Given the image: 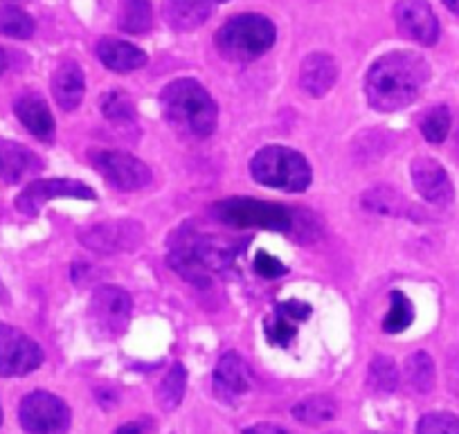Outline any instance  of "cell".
Here are the masks:
<instances>
[{
  "instance_id": "21",
  "label": "cell",
  "mask_w": 459,
  "mask_h": 434,
  "mask_svg": "<svg viewBox=\"0 0 459 434\" xmlns=\"http://www.w3.org/2000/svg\"><path fill=\"white\" fill-rule=\"evenodd\" d=\"M83 92H86V79H83L82 68L74 61L59 65L52 74V95L56 104L64 110H74L82 104Z\"/></svg>"
},
{
  "instance_id": "24",
  "label": "cell",
  "mask_w": 459,
  "mask_h": 434,
  "mask_svg": "<svg viewBox=\"0 0 459 434\" xmlns=\"http://www.w3.org/2000/svg\"><path fill=\"white\" fill-rule=\"evenodd\" d=\"M122 32L144 34L153 25L152 0H120V19H117Z\"/></svg>"
},
{
  "instance_id": "34",
  "label": "cell",
  "mask_w": 459,
  "mask_h": 434,
  "mask_svg": "<svg viewBox=\"0 0 459 434\" xmlns=\"http://www.w3.org/2000/svg\"><path fill=\"white\" fill-rule=\"evenodd\" d=\"M255 270H257V274H262V277L266 279L284 277V274L289 273V268H286L277 256L268 255V252L264 250H259L257 255H255Z\"/></svg>"
},
{
  "instance_id": "43",
  "label": "cell",
  "mask_w": 459,
  "mask_h": 434,
  "mask_svg": "<svg viewBox=\"0 0 459 434\" xmlns=\"http://www.w3.org/2000/svg\"><path fill=\"white\" fill-rule=\"evenodd\" d=\"M329 434H335V432H329Z\"/></svg>"
},
{
  "instance_id": "15",
  "label": "cell",
  "mask_w": 459,
  "mask_h": 434,
  "mask_svg": "<svg viewBox=\"0 0 459 434\" xmlns=\"http://www.w3.org/2000/svg\"><path fill=\"white\" fill-rule=\"evenodd\" d=\"M311 311L313 308L299 299H286V302L277 304L275 311L264 322L268 343L275 347H289L290 340L298 335V326L311 317Z\"/></svg>"
},
{
  "instance_id": "33",
  "label": "cell",
  "mask_w": 459,
  "mask_h": 434,
  "mask_svg": "<svg viewBox=\"0 0 459 434\" xmlns=\"http://www.w3.org/2000/svg\"><path fill=\"white\" fill-rule=\"evenodd\" d=\"M417 434H459V416L448 412H435L419 419Z\"/></svg>"
},
{
  "instance_id": "20",
  "label": "cell",
  "mask_w": 459,
  "mask_h": 434,
  "mask_svg": "<svg viewBox=\"0 0 459 434\" xmlns=\"http://www.w3.org/2000/svg\"><path fill=\"white\" fill-rule=\"evenodd\" d=\"M97 59L115 73H134L147 65V55L138 46L120 39H101L97 43Z\"/></svg>"
},
{
  "instance_id": "28",
  "label": "cell",
  "mask_w": 459,
  "mask_h": 434,
  "mask_svg": "<svg viewBox=\"0 0 459 434\" xmlns=\"http://www.w3.org/2000/svg\"><path fill=\"white\" fill-rule=\"evenodd\" d=\"M0 34L12 39H32L34 34V21L28 12H23L16 5H3L0 7Z\"/></svg>"
},
{
  "instance_id": "5",
  "label": "cell",
  "mask_w": 459,
  "mask_h": 434,
  "mask_svg": "<svg viewBox=\"0 0 459 434\" xmlns=\"http://www.w3.org/2000/svg\"><path fill=\"white\" fill-rule=\"evenodd\" d=\"M250 174L264 187L281 192H304L313 180L307 158L289 147H266L255 153Z\"/></svg>"
},
{
  "instance_id": "27",
  "label": "cell",
  "mask_w": 459,
  "mask_h": 434,
  "mask_svg": "<svg viewBox=\"0 0 459 434\" xmlns=\"http://www.w3.org/2000/svg\"><path fill=\"white\" fill-rule=\"evenodd\" d=\"M368 385L377 394L396 392V387H399V369H396L394 360L387 356H374V360L369 362Z\"/></svg>"
},
{
  "instance_id": "14",
  "label": "cell",
  "mask_w": 459,
  "mask_h": 434,
  "mask_svg": "<svg viewBox=\"0 0 459 434\" xmlns=\"http://www.w3.org/2000/svg\"><path fill=\"white\" fill-rule=\"evenodd\" d=\"M410 174H412V183L417 187V192L426 198L432 205H448L455 198L453 183H450L448 174H446L444 167L435 161V158L419 156L412 161L410 167Z\"/></svg>"
},
{
  "instance_id": "26",
  "label": "cell",
  "mask_w": 459,
  "mask_h": 434,
  "mask_svg": "<svg viewBox=\"0 0 459 434\" xmlns=\"http://www.w3.org/2000/svg\"><path fill=\"white\" fill-rule=\"evenodd\" d=\"M405 374H408V383L412 385L414 392L430 394L435 389V362L428 352H414L405 362Z\"/></svg>"
},
{
  "instance_id": "31",
  "label": "cell",
  "mask_w": 459,
  "mask_h": 434,
  "mask_svg": "<svg viewBox=\"0 0 459 434\" xmlns=\"http://www.w3.org/2000/svg\"><path fill=\"white\" fill-rule=\"evenodd\" d=\"M363 207L369 212H377V214L385 216H396L403 210V198L396 189L390 187H377L369 189L363 196Z\"/></svg>"
},
{
  "instance_id": "36",
  "label": "cell",
  "mask_w": 459,
  "mask_h": 434,
  "mask_svg": "<svg viewBox=\"0 0 459 434\" xmlns=\"http://www.w3.org/2000/svg\"><path fill=\"white\" fill-rule=\"evenodd\" d=\"M244 434H290L289 430L275 423H257L244 430Z\"/></svg>"
},
{
  "instance_id": "4",
  "label": "cell",
  "mask_w": 459,
  "mask_h": 434,
  "mask_svg": "<svg viewBox=\"0 0 459 434\" xmlns=\"http://www.w3.org/2000/svg\"><path fill=\"white\" fill-rule=\"evenodd\" d=\"M275 39L277 30L271 19L262 14H239L219 30L216 48L225 59L248 64L266 55Z\"/></svg>"
},
{
  "instance_id": "16",
  "label": "cell",
  "mask_w": 459,
  "mask_h": 434,
  "mask_svg": "<svg viewBox=\"0 0 459 434\" xmlns=\"http://www.w3.org/2000/svg\"><path fill=\"white\" fill-rule=\"evenodd\" d=\"M214 387L228 401L250 392V387H253V374H250V367L246 365V360L239 353L228 352L221 356L214 371Z\"/></svg>"
},
{
  "instance_id": "23",
  "label": "cell",
  "mask_w": 459,
  "mask_h": 434,
  "mask_svg": "<svg viewBox=\"0 0 459 434\" xmlns=\"http://www.w3.org/2000/svg\"><path fill=\"white\" fill-rule=\"evenodd\" d=\"M32 162L34 153H30L28 149L14 142L0 140V176L5 183H19Z\"/></svg>"
},
{
  "instance_id": "8",
  "label": "cell",
  "mask_w": 459,
  "mask_h": 434,
  "mask_svg": "<svg viewBox=\"0 0 459 434\" xmlns=\"http://www.w3.org/2000/svg\"><path fill=\"white\" fill-rule=\"evenodd\" d=\"M134 302L126 291L117 286L97 288L91 302V320L104 338H120L131 322Z\"/></svg>"
},
{
  "instance_id": "40",
  "label": "cell",
  "mask_w": 459,
  "mask_h": 434,
  "mask_svg": "<svg viewBox=\"0 0 459 434\" xmlns=\"http://www.w3.org/2000/svg\"><path fill=\"white\" fill-rule=\"evenodd\" d=\"M5 3H10V5H16V3H25V0H5Z\"/></svg>"
},
{
  "instance_id": "29",
  "label": "cell",
  "mask_w": 459,
  "mask_h": 434,
  "mask_svg": "<svg viewBox=\"0 0 459 434\" xmlns=\"http://www.w3.org/2000/svg\"><path fill=\"white\" fill-rule=\"evenodd\" d=\"M414 320V307L401 291H392L390 295V313L383 320L385 334H403Z\"/></svg>"
},
{
  "instance_id": "7",
  "label": "cell",
  "mask_w": 459,
  "mask_h": 434,
  "mask_svg": "<svg viewBox=\"0 0 459 434\" xmlns=\"http://www.w3.org/2000/svg\"><path fill=\"white\" fill-rule=\"evenodd\" d=\"M21 428L28 434H65L70 428V407L50 392H32L21 401Z\"/></svg>"
},
{
  "instance_id": "19",
  "label": "cell",
  "mask_w": 459,
  "mask_h": 434,
  "mask_svg": "<svg viewBox=\"0 0 459 434\" xmlns=\"http://www.w3.org/2000/svg\"><path fill=\"white\" fill-rule=\"evenodd\" d=\"M14 113L19 122L32 133L34 137L43 142H52L55 137V117L50 113V106L39 95H23L14 101Z\"/></svg>"
},
{
  "instance_id": "38",
  "label": "cell",
  "mask_w": 459,
  "mask_h": 434,
  "mask_svg": "<svg viewBox=\"0 0 459 434\" xmlns=\"http://www.w3.org/2000/svg\"><path fill=\"white\" fill-rule=\"evenodd\" d=\"M5 70H7V52L0 48V74L5 73Z\"/></svg>"
},
{
  "instance_id": "11",
  "label": "cell",
  "mask_w": 459,
  "mask_h": 434,
  "mask_svg": "<svg viewBox=\"0 0 459 434\" xmlns=\"http://www.w3.org/2000/svg\"><path fill=\"white\" fill-rule=\"evenodd\" d=\"M92 167L120 192H135L152 183V169L126 152H95Z\"/></svg>"
},
{
  "instance_id": "35",
  "label": "cell",
  "mask_w": 459,
  "mask_h": 434,
  "mask_svg": "<svg viewBox=\"0 0 459 434\" xmlns=\"http://www.w3.org/2000/svg\"><path fill=\"white\" fill-rule=\"evenodd\" d=\"M152 419H135L129 421V423L120 425L113 434H149L152 432Z\"/></svg>"
},
{
  "instance_id": "18",
  "label": "cell",
  "mask_w": 459,
  "mask_h": 434,
  "mask_svg": "<svg viewBox=\"0 0 459 434\" xmlns=\"http://www.w3.org/2000/svg\"><path fill=\"white\" fill-rule=\"evenodd\" d=\"M214 0H165L162 19L176 32H192L210 19Z\"/></svg>"
},
{
  "instance_id": "12",
  "label": "cell",
  "mask_w": 459,
  "mask_h": 434,
  "mask_svg": "<svg viewBox=\"0 0 459 434\" xmlns=\"http://www.w3.org/2000/svg\"><path fill=\"white\" fill-rule=\"evenodd\" d=\"M97 194L95 189L88 185L79 183L73 178H41L30 183L23 192L16 198V207L23 214L34 216L41 212V207L48 201H56V198H77V201H92Z\"/></svg>"
},
{
  "instance_id": "17",
  "label": "cell",
  "mask_w": 459,
  "mask_h": 434,
  "mask_svg": "<svg viewBox=\"0 0 459 434\" xmlns=\"http://www.w3.org/2000/svg\"><path fill=\"white\" fill-rule=\"evenodd\" d=\"M338 79V64L326 52H313L302 61L299 83L311 97H325Z\"/></svg>"
},
{
  "instance_id": "42",
  "label": "cell",
  "mask_w": 459,
  "mask_h": 434,
  "mask_svg": "<svg viewBox=\"0 0 459 434\" xmlns=\"http://www.w3.org/2000/svg\"><path fill=\"white\" fill-rule=\"evenodd\" d=\"M216 3H225V0H216Z\"/></svg>"
},
{
  "instance_id": "22",
  "label": "cell",
  "mask_w": 459,
  "mask_h": 434,
  "mask_svg": "<svg viewBox=\"0 0 459 434\" xmlns=\"http://www.w3.org/2000/svg\"><path fill=\"white\" fill-rule=\"evenodd\" d=\"M338 414V403L326 394L307 396L293 405V416L304 425H322L329 423Z\"/></svg>"
},
{
  "instance_id": "9",
  "label": "cell",
  "mask_w": 459,
  "mask_h": 434,
  "mask_svg": "<svg viewBox=\"0 0 459 434\" xmlns=\"http://www.w3.org/2000/svg\"><path fill=\"white\" fill-rule=\"evenodd\" d=\"M43 365V349L21 329L0 322V376H28Z\"/></svg>"
},
{
  "instance_id": "6",
  "label": "cell",
  "mask_w": 459,
  "mask_h": 434,
  "mask_svg": "<svg viewBox=\"0 0 459 434\" xmlns=\"http://www.w3.org/2000/svg\"><path fill=\"white\" fill-rule=\"evenodd\" d=\"M212 216L232 228H262L273 232H290L295 216L289 207L255 198H230L212 207Z\"/></svg>"
},
{
  "instance_id": "13",
  "label": "cell",
  "mask_w": 459,
  "mask_h": 434,
  "mask_svg": "<svg viewBox=\"0 0 459 434\" xmlns=\"http://www.w3.org/2000/svg\"><path fill=\"white\" fill-rule=\"evenodd\" d=\"M394 21L399 32L421 46H435L439 41V21L428 5V0H396Z\"/></svg>"
},
{
  "instance_id": "10",
  "label": "cell",
  "mask_w": 459,
  "mask_h": 434,
  "mask_svg": "<svg viewBox=\"0 0 459 434\" xmlns=\"http://www.w3.org/2000/svg\"><path fill=\"white\" fill-rule=\"evenodd\" d=\"M79 241L100 255L115 252H134L144 241V228L138 221H108V223L92 225L79 232Z\"/></svg>"
},
{
  "instance_id": "2",
  "label": "cell",
  "mask_w": 459,
  "mask_h": 434,
  "mask_svg": "<svg viewBox=\"0 0 459 434\" xmlns=\"http://www.w3.org/2000/svg\"><path fill=\"white\" fill-rule=\"evenodd\" d=\"M235 252L228 239L203 234L196 228H180L171 237L169 264L189 283L210 286L214 274L232 264Z\"/></svg>"
},
{
  "instance_id": "32",
  "label": "cell",
  "mask_w": 459,
  "mask_h": 434,
  "mask_svg": "<svg viewBox=\"0 0 459 434\" xmlns=\"http://www.w3.org/2000/svg\"><path fill=\"white\" fill-rule=\"evenodd\" d=\"M450 110L446 106H432L421 117V133L432 144H441L450 133Z\"/></svg>"
},
{
  "instance_id": "1",
  "label": "cell",
  "mask_w": 459,
  "mask_h": 434,
  "mask_svg": "<svg viewBox=\"0 0 459 434\" xmlns=\"http://www.w3.org/2000/svg\"><path fill=\"white\" fill-rule=\"evenodd\" d=\"M430 79V65L417 52H390L374 61L365 79L369 106L392 113L412 104Z\"/></svg>"
},
{
  "instance_id": "25",
  "label": "cell",
  "mask_w": 459,
  "mask_h": 434,
  "mask_svg": "<svg viewBox=\"0 0 459 434\" xmlns=\"http://www.w3.org/2000/svg\"><path fill=\"white\" fill-rule=\"evenodd\" d=\"M185 389H187V369H185L180 362H176L167 376L162 378V383L158 385L156 401L160 405L162 412H174L176 407L183 403Z\"/></svg>"
},
{
  "instance_id": "41",
  "label": "cell",
  "mask_w": 459,
  "mask_h": 434,
  "mask_svg": "<svg viewBox=\"0 0 459 434\" xmlns=\"http://www.w3.org/2000/svg\"><path fill=\"white\" fill-rule=\"evenodd\" d=\"M0 425H3V412H0Z\"/></svg>"
},
{
  "instance_id": "3",
  "label": "cell",
  "mask_w": 459,
  "mask_h": 434,
  "mask_svg": "<svg viewBox=\"0 0 459 434\" xmlns=\"http://www.w3.org/2000/svg\"><path fill=\"white\" fill-rule=\"evenodd\" d=\"M167 122L194 137H210L216 131L219 108L196 79H176L160 95Z\"/></svg>"
},
{
  "instance_id": "37",
  "label": "cell",
  "mask_w": 459,
  "mask_h": 434,
  "mask_svg": "<svg viewBox=\"0 0 459 434\" xmlns=\"http://www.w3.org/2000/svg\"><path fill=\"white\" fill-rule=\"evenodd\" d=\"M444 5L448 7V10L453 12V14L459 16V0H444Z\"/></svg>"
},
{
  "instance_id": "30",
  "label": "cell",
  "mask_w": 459,
  "mask_h": 434,
  "mask_svg": "<svg viewBox=\"0 0 459 434\" xmlns=\"http://www.w3.org/2000/svg\"><path fill=\"white\" fill-rule=\"evenodd\" d=\"M100 110L108 122H134V100L125 91H108L100 97Z\"/></svg>"
},
{
  "instance_id": "39",
  "label": "cell",
  "mask_w": 459,
  "mask_h": 434,
  "mask_svg": "<svg viewBox=\"0 0 459 434\" xmlns=\"http://www.w3.org/2000/svg\"><path fill=\"white\" fill-rule=\"evenodd\" d=\"M0 302L3 304L7 302V293H5V286H3V283H0Z\"/></svg>"
}]
</instances>
